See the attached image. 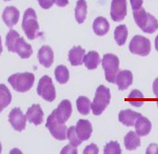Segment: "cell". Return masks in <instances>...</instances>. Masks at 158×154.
I'll list each match as a JSON object with an SVG mask.
<instances>
[{"label":"cell","instance_id":"7c38bea8","mask_svg":"<svg viewBox=\"0 0 158 154\" xmlns=\"http://www.w3.org/2000/svg\"><path fill=\"white\" fill-rule=\"evenodd\" d=\"M77 135L82 141L88 140L93 132L92 124L87 120L80 119L75 127Z\"/></svg>","mask_w":158,"mask_h":154},{"label":"cell","instance_id":"7a4b0ae2","mask_svg":"<svg viewBox=\"0 0 158 154\" xmlns=\"http://www.w3.org/2000/svg\"><path fill=\"white\" fill-rule=\"evenodd\" d=\"M8 81L14 90L19 92H25L33 87L35 75L30 72L17 73L9 77Z\"/></svg>","mask_w":158,"mask_h":154},{"label":"cell","instance_id":"ba28073f","mask_svg":"<svg viewBox=\"0 0 158 154\" xmlns=\"http://www.w3.org/2000/svg\"><path fill=\"white\" fill-rule=\"evenodd\" d=\"M46 127L48 129L50 133L57 140H65L67 133V128L64 124H61L57 121L54 111L48 117Z\"/></svg>","mask_w":158,"mask_h":154},{"label":"cell","instance_id":"44dd1931","mask_svg":"<svg viewBox=\"0 0 158 154\" xmlns=\"http://www.w3.org/2000/svg\"><path fill=\"white\" fill-rule=\"evenodd\" d=\"M93 28L96 35L104 36L108 32L110 29V25L105 18L98 17L93 22Z\"/></svg>","mask_w":158,"mask_h":154},{"label":"cell","instance_id":"b9f144b4","mask_svg":"<svg viewBox=\"0 0 158 154\" xmlns=\"http://www.w3.org/2000/svg\"><path fill=\"white\" fill-rule=\"evenodd\" d=\"M1 152H2V144L1 143H0V153H1Z\"/></svg>","mask_w":158,"mask_h":154},{"label":"cell","instance_id":"ab89813d","mask_svg":"<svg viewBox=\"0 0 158 154\" xmlns=\"http://www.w3.org/2000/svg\"><path fill=\"white\" fill-rule=\"evenodd\" d=\"M155 49L158 51V35L155 38Z\"/></svg>","mask_w":158,"mask_h":154},{"label":"cell","instance_id":"1f68e13d","mask_svg":"<svg viewBox=\"0 0 158 154\" xmlns=\"http://www.w3.org/2000/svg\"><path fill=\"white\" fill-rule=\"evenodd\" d=\"M121 153V148L117 141H110L106 144L104 149V153L105 154H120Z\"/></svg>","mask_w":158,"mask_h":154},{"label":"cell","instance_id":"e0dca14e","mask_svg":"<svg viewBox=\"0 0 158 154\" xmlns=\"http://www.w3.org/2000/svg\"><path fill=\"white\" fill-rule=\"evenodd\" d=\"M19 18V11L15 7L10 6L5 8L2 14V19L7 26L13 27L17 24Z\"/></svg>","mask_w":158,"mask_h":154},{"label":"cell","instance_id":"3957f363","mask_svg":"<svg viewBox=\"0 0 158 154\" xmlns=\"http://www.w3.org/2000/svg\"><path fill=\"white\" fill-rule=\"evenodd\" d=\"M110 89L103 85L99 86L96 89V95L91 104L93 113L95 116L101 115L110 103Z\"/></svg>","mask_w":158,"mask_h":154},{"label":"cell","instance_id":"52a82bcc","mask_svg":"<svg viewBox=\"0 0 158 154\" xmlns=\"http://www.w3.org/2000/svg\"><path fill=\"white\" fill-rule=\"evenodd\" d=\"M151 42L146 37L141 35H136L132 38L129 45V50L132 54L147 56L151 52Z\"/></svg>","mask_w":158,"mask_h":154},{"label":"cell","instance_id":"ffe728a7","mask_svg":"<svg viewBox=\"0 0 158 154\" xmlns=\"http://www.w3.org/2000/svg\"><path fill=\"white\" fill-rule=\"evenodd\" d=\"M134 126H135L136 134L139 136H145L148 135L152 130L151 121L147 118L143 117V116L136 120Z\"/></svg>","mask_w":158,"mask_h":154},{"label":"cell","instance_id":"8992f818","mask_svg":"<svg viewBox=\"0 0 158 154\" xmlns=\"http://www.w3.org/2000/svg\"><path fill=\"white\" fill-rule=\"evenodd\" d=\"M37 91L40 96L48 102H52L56 98V92L52 80L48 75H44L39 80Z\"/></svg>","mask_w":158,"mask_h":154},{"label":"cell","instance_id":"30bf717a","mask_svg":"<svg viewBox=\"0 0 158 154\" xmlns=\"http://www.w3.org/2000/svg\"><path fill=\"white\" fill-rule=\"evenodd\" d=\"M8 121L13 128L17 131H22L26 126V116L23 115L19 108H14L10 111Z\"/></svg>","mask_w":158,"mask_h":154},{"label":"cell","instance_id":"277c9868","mask_svg":"<svg viewBox=\"0 0 158 154\" xmlns=\"http://www.w3.org/2000/svg\"><path fill=\"white\" fill-rule=\"evenodd\" d=\"M23 29L29 40H34L39 35L40 26L35 10L28 8L23 16Z\"/></svg>","mask_w":158,"mask_h":154},{"label":"cell","instance_id":"836d02e7","mask_svg":"<svg viewBox=\"0 0 158 154\" xmlns=\"http://www.w3.org/2000/svg\"><path fill=\"white\" fill-rule=\"evenodd\" d=\"M39 4L44 9H48L55 3V0H38Z\"/></svg>","mask_w":158,"mask_h":154},{"label":"cell","instance_id":"ac0fdd59","mask_svg":"<svg viewBox=\"0 0 158 154\" xmlns=\"http://www.w3.org/2000/svg\"><path fill=\"white\" fill-rule=\"evenodd\" d=\"M116 83L119 90H125L130 87L133 83L132 72L129 70H123L118 71L116 76Z\"/></svg>","mask_w":158,"mask_h":154},{"label":"cell","instance_id":"5b68a950","mask_svg":"<svg viewBox=\"0 0 158 154\" xmlns=\"http://www.w3.org/2000/svg\"><path fill=\"white\" fill-rule=\"evenodd\" d=\"M102 66L105 72V78L110 83H116L117 74L119 71V60L113 54H106L102 59Z\"/></svg>","mask_w":158,"mask_h":154},{"label":"cell","instance_id":"484cf974","mask_svg":"<svg viewBox=\"0 0 158 154\" xmlns=\"http://www.w3.org/2000/svg\"><path fill=\"white\" fill-rule=\"evenodd\" d=\"M127 28L125 25L117 26L114 31V38L118 46H123L127 38Z\"/></svg>","mask_w":158,"mask_h":154},{"label":"cell","instance_id":"ee69618b","mask_svg":"<svg viewBox=\"0 0 158 154\" xmlns=\"http://www.w3.org/2000/svg\"><path fill=\"white\" fill-rule=\"evenodd\" d=\"M157 107H158V101L157 102Z\"/></svg>","mask_w":158,"mask_h":154},{"label":"cell","instance_id":"8fae6325","mask_svg":"<svg viewBox=\"0 0 158 154\" xmlns=\"http://www.w3.org/2000/svg\"><path fill=\"white\" fill-rule=\"evenodd\" d=\"M72 111H73V109H72L71 102L69 100L66 99L63 100L60 102L56 110H54V112L57 121L60 123L64 124L70 117Z\"/></svg>","mask_w":158,"mask_h":154},{"label":"cell","instance_id":"5bb4252c","mask_svg":"<svg viewBox=\"0 0 158 154\" xmlns=\"http://www.w3.org/2000/svg\"><path fill=\"white\" fill-rule=\"evenodd\" d=\"M140 116H142V115L139 112L127 109V110L120 111L118 114V121L125 126L132 127Z\"/></svg>","mask_w":158,"mask_h":154},{"label":"cell","instance_id":"f35d334b","mask_svg":"<svg viewBox=\"0 0 158 154\" xmlns=\"http://www.w3.org/2000/svg\"><path fill=\"white\" fill-rule=\"evenodd\" d=\"M153 92L156 97L158 98V78H156L153 83Z\"/></svg>","mask_w":158,"mask_h":154},{"label":"cell","instance_id":"cb8c5ba5","mask_svg":"<svg viewBox=\"0 0 158 154\" xmlns=\"http://www.w3.org/2000/svg\"><path fill=\"white\" fill-rule=\"evenodd\" d=\"M75 19L79 24L84 22L87 13V5L85 0H78L75 10Z\"/></svg>","mask_w":158,"mask_h":154},{"label":"cell","instance_id":"6da1fadb","mask_svg":"<svg viewBox=\"0 0 158 154\" xmlns=\"http://www.w3.org/2000/svg\"><path fill=\"white\" fill-rule=\"evenodd\" d=\"M134 20L138 27L145 33L153 34L158 29V21L154 16L147 13L143 8L133 12Z\"/></svg>","mask_w":158,"mask_h":154},{"label":"cell","instance_id":"f546056e","mask_svg":"<svg viewBox=\"0 0 158 154\" xmlns=\"http://www.w3.org/2000/svg\"><path fill=\"white\" fill-rule=\"evenodd\" d=\"M20 37L19 34L14 30H10L6 36V46L9 51L14 52V46L16 41Z\"/></svg>","mask_w":158,"mask_h":154},{"label":"cell","instance_id":"d6986e66","mask_svg":"<svg viewBox=\"0 0 158 154\" xmlns=\"http://www.w3.org/2000/svg\"><path fill=\"white\" fill-rule=\"evenodd\" d=\"M85 50L80 46H74L69 51V60L72 66H80L84 63Z\"/></svg>","mask_w":158,"mask_h":154},{"label":"cell","instance_id":"4fadbf2b","mask_svg":"<svg viewBox=\"0 0 158 154\" xmlns=\"http://www.w3.org/2000/svg\"><path fill=\"white\" fill-rule=\"evenodd\" d=\"M44 113L39 104H33L27 110L26 118L28 121L37 126L44 121Z\"/></svg>","mask_w":158,"mask_h":154},{"label":"cell","instance_id":"2e32d148","mask_svg":"<svg viewBox=\"0 0 158 154\" xmlns=\"http://www.w3.org/2000/svg\"><path fill=\"white\" fill-rule=\"evenodd\" d=\"M14 52L17 53L23 59H27L31 57L33 53L31 45L28 44L23 37L17 39L14 46Z\"/></svg>","mask_w":158,"mask_h":154},{"label":"cell","instance_id":"9c48e42d","mask_svg":"<svg viewBox=\"0 0 158 154\" xmlns=\"http://www.w3.org/2000/svg\"><path fill=\"white\" fill-rule=\"evenodd\" d=\"M127 15L126 0H112L110 17L115 22H120Z\"/></svg>","mask_w":158,"mask_h":154},{"label":"cell","instance_id":"8d00e7d4","mask_svg":"<svg viewBox=\"0 0 158 154\" xmlns=\"http://www.w3.org/2000/svg\"><path fill=\"white\" fill-rule=\"evenodd\" d=\"M147 154H158V145L157 144H151L146 150Z\"/></svg>","mask_w":158,"mask_h":154},{"label":"cell","instance_id":"e575fe53","mask_svg":"<svg viewBox=\"0 0 158 154\" xmlns=\"http://www.w3.org/2000/svg\"><path fill=\"white\" fill-rule=\"evenodd\" d=\"M76 147L72 145V144H68L66 145L65 148H63V150H61V153H73V154H76L78 153V151H77Z\"/></svg>","mask_w":158,"mask_h":154},{"label":"cell","instance_id":"7402d4cb","mask_svg":"<svg viewBox=\"0 0 158 154\" xmlns=\"http://www.w3.org/2000/svg\"><path fill=\"white\" fill-rule=\"evenodd\" d=\"M140 139L137 134L134 131H130L127 133L124 138V144L127 150H136L139 146H140Z\"/></svg>","mask_w":158,"mask_h":154},{"label":"cell","instance_id":"74e56055","mask_svg":"<svg viewBox=\"0 0 158 154\" xmlns=\"http://www.w3.org/2000/svg\"><path fill=\"white\" fill-rule=\"evenodd\" d=\"M55 3L59 7H65L68 5L69 1L68 0H55Z\"/></svg>","mask_w":158,"mask_h":154},{"label":"cell","instance_id":"7bdbcfd3","mask_svg":"<svg viewBox=\"0 0 158 154\" xmlns=\"http://www.w3.org/2000/svg\"><path fill=\"white\" fill-rule=\"evenodd\" d=\"M5 1H10V0H5Z\"/></svg>","mask_w":158,"mask_h":154},{"label":"cell","instance_id":"d6a6232c","mask_svg":"<svg viewBox=\"0 0 158 154\" xmlns=\"http://www.w3.org/2000/svg\"><path fill=\"white\" fill-rule=\"evenodd\" d=\"M84 154H88V153H93V154H97L98 153V148L97 147L96 144H91L90 145H88L85 148L84 150Z\"/></svg>","mask_w":158,"mask_h":154},{"label":"cell","instance_id":"60d3db41","mask_svg":"<svg viewBox=\"0 0 158 154\" xmlns=\"http://www.w3.org/2000/svg\"><path fill=\"white\" fill-rule=\"evenodd\" d=\"M2 52V40H1V37H0V55Z\"/></svg>","mask_w":158,"mask_h":154},{"label":"cell","instance_id":"d590c367","mask_svg":"<svg viewBox=\"0 0 158 154\" xmlns=\"http://www.w3.org/2000/svg\"><path fill=\"white\" fill-rule=\"evenodd\" d=\"M133 10H136L142 8L143 0H130Z\"/></svg>","mask_w":158,"mask_h":154},{"label":"cell","instance_id":"603a6c76","mask_svg":"<svg viewBox=\"0 0 158 154\" xmlns=\"http://www.w3.org/2000/svg\"><path fill=\"white\" fill-rule=\"evenodd\" d=\"M100 57L98 52L95 51H91L88 52L87 55L84 56V63L86 67L89 70L96 69L98 64L100 63Z\"/></svg>","mask_w":158,"mask_h":154},{"label":"cell","instance_id":"f1b7e54d","mask_svg":"<svg viewBox=\"0 0 158 154\" xmlns=\"http://www.w3.org/2000/svg\"><path fill=\"white\" fill-rule=\"evenodd\" d=\"M129 103L132 106L136 107H139L144 103V95L140 91L137 89L132 90V92L130 93L128 98H127Z\"/></svg>","mask_w":158,"mask_h":154},{"label":"cell","instance_id":"83f0119b","mask_svg":"<svg viewBox=\"0 0 158 154\" xmlns=\"http://www.w3.org/2000/svg\"><path fill=\"white\" fill-rule=\"evenodd\" d=\"M56 80L60 84H64L69 79V72L67 68L64 65L57 66L55 71Z\"/></svg>","mask_w":158,"mask_h":154},{"label":"cell","instance_id":"9a60e30c","mask_svg":"<svg viewBox=\"0 0 158 154\" xmlns=\"http://www.w3.org/2000/svg\"><path fill=\"white\" fill-rule=\"evenodd\" d=\"M38 60L40 63L44 67L49 68L54 62V53L52 49L48 46H44L38 51Z\"/></svg>","mask_w":158,"mask_h":154},{"label":"cell","instance_id":"4316f807","mask_svg":"<svg viewBox=\"0 0 158 154\" xmlns=\"http://www.w3.org/2000/svg\"><path fill=\"white\" fill-rule=\"evenodd\" d=\"M77 109L81 115L87 116L89 113L91 109V103L89 99L85 96H80L76 101Z\"/></svg>","mask_w":158,"mask_h":154},{"label":"cell","instance_id":"4dcf8cb0","mask_svg":"<svg viewBox=\"0 0 158 154\" xmlns=\"http://www.w3.org/2000/svg\"><path fill=\"white\" fill-rule=\"evenodd\" d=\"M67 138L72 145L75 147L79 146L82 142V141L79 139L78 135H77L76 130H75V127L74 126L70 127L69 128V130H68Z\"/></svg>","mask_w":158,"mask_h":154},{"label":"cell","instance_id":"d4e9b609","mask_svg":"<svg viewBox=\"0 0 158 154\" xmlns=\"http://www.w3.org/2000/svg\"><path fill=\"white\" fill-rule=\"evenodd\" d=\"M11 93L5 84H0V112L11 102Z\"/></svg>","mask_w":158,"mask_h":154}]
</instances>
